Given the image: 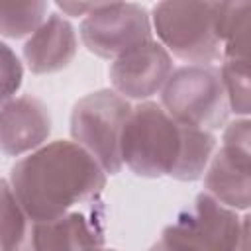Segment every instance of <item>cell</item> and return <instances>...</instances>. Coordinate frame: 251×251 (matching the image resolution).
Returning <instances> with one entry per match:
<instances>
[{
	"instance_id": "cell-8",
	"label": "cell",
	"mask_w": 251,
	"mask_h": 251,
	"mask_svg": "<svg viewBox=\"0 0 251 251\" xmlns=\"http://www.w3.org/2000/svg\"><path fill=\"white\" fill-rule=\"evenodd\" d=\"M222 147L212 155L206 175L204 188L220 204L231 210H247L251 202V151H249V120L241 118L224 129Z\"/></svg>"
},
{
	"instance_id": "cell-7",
	"label": "cell",
	"mask_w": 251,
	"mask_h": 251,
	"mask_svg": "<svg viewBox=\"0 0 251 251\" xmlns=\"http://www.w3.org/2000/svg\"><path fill=\"white\" fill-rule=\"evenodd\" d=\"M151 18L141 4H96L80 24L84 47L104 59H116L135 45L151 41Z\"/></svg>"
},
{
	"instance_id": "cell-5",
	"label": "cell",
	"mask_w": 251,
	"mask_h": 251,
	"mask_svg": "<svg viewBox=\"0 0 251 251\" xmlns=\"http://www.w3.org/2000/svg\"><path fill=\"white\" fill-rule=\"evenodd\" d=\"M131 106L114 90H96L82 96L71 112V135L106 175L122 171L120 137Z\"/></svg>"
},
{
	"instance_id": "cell-16",
	"label": "cell",
	"mask_w": 251,
	"mask_h": 251,
	"mask_svg": "<svg viewBox=\"0 0 251 251\" xmlns=\"http://www.w3.org/2000/svg\"><path fill=\"white\" fill-rule=\"evenodd\" d=\"M220 78L227 98V108L237 116L249 114V59H224Z\"/></svg>"
},
{
	"instance_id": "cell-13",
	"label": "cell",
	"mask_w": 251,
	"mask_h": 251,
	"mask_svg": "<svg viewBox=\"0 0 251 251\" xmlns=\"http://www.w3.org/2000/svg\"><path fill=\"white\" fill-rule=\"evenodd\" d=\"M249 2H216V33L224 59H247Z\"/></svg>"
},
{
	"instance_id": "cell-3",
	"label": "cell",
	"mask_w": 251,
	"mask_h": 251,
	"mask_svg": "<svg viewBox=\"0 0 251 251\" xmlns=\"http://www.w3.org/2000/svg\"><path fill=\"white\" fill-rule=\"evenodd\" d=\"M151 20L161 45L175 57L190 65H208L222 57L216 2H159Z\"/></svg>"
},
{
	"instance_id": "cell-15",
	"label": "cell",
	"mask_w": 251,
	"mask_h": 251,
	"mask_svg": "<svg viewBox=\"0 0 251 251\" xmlns=\"http://www.w3.org/2000/svg\"><path fill=\"white\" fill-rule=\"evenodd\" d=\"M47 2H0V35L20 39L31 35L45 20Z\"/></svg>"
},
{
	"instance_id": "cell-9",
	"label": "cell",
	"mask_w": 251,
	"mask_h": 251,
	"mask_svg": "<svg viewBox=\"0 0 251 251\" xmlns=\"http://www.w3.org/2000/svg\"><path fill=\"white\" fill-rule=\"evenodd\" d=\"M173 73L169 51L157 41H145L116 57L110 65V82L122 98L143 100L157 94Z\"/></svg>"
},
{
	"instance_id": "cell-20",
	"label": "cell",
	"mask_w": 251,
	"mask_h": 251,
	"mask_svg": "<svg viewBox=\"0 0 251 251\" xmlns=\"http://www.w3.org/2000/svg\"><path fill=\"white\" fill-rule=\"evenodd\" d=\"M149 251H173V249H169V247H167V245H165V243L159 239V241H157V243H155V245H153Z\"/></svg>"
},
{
	"instance_id": "cell-14",
	"label": "cell",
	"mask_w": 251,
	"mask_h": 251,
	"mask_svg": "<svg viewBox=\"0 0 251 251\" xmlns=\"http://www.w3.org/2000/svg\"><path fill=\"white\" fill-rule=\"evenodd\" d=\"M27 233V216L10 182L0 178V251H20Z\"/></svg>"
},
{
	"instance_id": "cell-11",
	"label": "cell",
	"mask_w": 251,
	"mask_h": 251,
	"mask_svg": "<svg viewBox=\"0 0 251 251\" xmlns=\"http://www.w3.org/2000/svg\"><path fill=\"white\" fill-rule=\"evenodd\" d=\"M27 237V251H100L104 245L100 224L82 212H67L49 222H35Z\"/></svg>"
},
{
	"instance_id": "cell-21",
	"label": "cell",
	"mask_w": 251,
	"mask_h": 251,
	"mask_svg": "<svg viewBox=\"0 0 251 251\" xmlns=\"http://www.w3.org/2000/svg\"><path fill=\"white\" fill-rule=\"evenodd\" d=\"M20 251H27V249H20Z\"/></svg>"
},
{
	"instance_id": "cell-12",
	"label": "cell",
	"mask_w": 251,
	"mask_h": 251,
	"mask_svg": "<svg viewBox=\"0 0 251 251\" xmlns=\"http://www.w3.org/2000/svg\"><path fill=\"white\" fill-rule=\"evenodd\" d=\"M76 33L69 20L51 14L29 35L24 45V59L31 73L49 75L63 71L76 55Z\"/></svg>"
},
{
	"instance_id": "cell-19",
	"label": "cell",
	"mask_w": 251,
	"mask_h": 251,
	"mask_svg": "<svg viewBox=\"0 0 251 251\" xmlns=\"http://www.w3.org/2000/svg\"><path fill=\"white\" fill-rule=\"evenodd\" d=\"M235 251H249V220L245 222V226L241 229V237H239V243H237Z\"/></svg>"
},
{
	"instance_id": "cell-18",
	"label": "cell",
	"mask_w": 251,
	"mask_h": 251,
	"mask_svg": "<svg viewBox=\"0 0 251 251\" xmlns=\"http://www.w3.org/2000/svg\"><path fill=\"white\" fill-rule=\"evenodd\" d=\"M63 12H69V16H86L96 4H71V2H59L57 4Z\"/></svg>"
},
{
	"instance_id": "cell-4",
	"label": "cell",
	"mask_w": 251,
	"mask_h": 251,
	"mask_svg": "<svg viewBox=\"0 0 251 251\" xmlns=\"http://www.w3.org/2000/svg\"><path fill=\"white\" fill-rule=\"evenodd\" d=\"M163 110L178 124L218 129L227 118V98L220 71L212 65H186L171 73L161 88Z\"/></svg>"
},
{
	"instance_id": "cell-10",
	"label": "cell",
	"mask_w": 251,
	"mask_h": 251,
	"mask_svg": "<svg viewBox=\"0 0 251 251\" xmlns=\"http://www.w3.org/2000/svg\"><path fill=\"white\" fill-rule=\"evenodd\" d=\"M51 133V114L35 96H18L0 108V151L20 157L39 149Z\"/></svg>"
},
{
	"instance_id": "cell-1",
	"label": "cell",
	"mask_w": 251,
	"mask_h": 251,
	"mask_svg": "<svg viewBox=\"0 0 251 251\" xmlns=\"http://www.w3.org/2000/svg\"><path fill=\"white\" fill-rule=\"evenodd\" d=\"M10 186L35 224L94 200L106 186V173L80 145L57 139L20 159L10 171Z\"/></svg>"
},
{
	"instance_id": "cell-6",
	"label": "cell",
	"mask_w": 251,
	"mask_h": 251,
	"mask_svg": "<svg viewBox=\"0 0 251 251\" xmlns=\"http://www.w3.org/2000/svg\"><path fill=\"white\" fill-rule=\"evenodd\" d=\"M247 220L202 192L163 229L161 241L173 251H235Z\"/></svg>"
},
{
	"instance_id": "cell-17",
	"label": "cell",
	"mask_w": 251,
	"mask_h": 251,
	"mask_svg": "<svg viewBox=\"0 0 251 251\" xmlns=\"http://www.w3.org/2000/svg\"><path fill=\"white\" fill-rule=\"evenodd\" d=\"M24 78V69L18 59V55L0 41V108L14 98V94L20 90Z\"/></svg>"
},
{
	"instance_id": "cell-2",
	"label": "cell",
	"mask_w": 251,
	"mask_h": 251,
	"mask_svg": "<svg viewBox=\"0 0 251 251\" xmlns=\"http://www.w3.org/2000/svg\"><path fill=\"white\" fill-rule=\"evenodd\" d=\"M216 147L212 131L175 122L157 102L131 108L120 137L122 165L147 178L173 176L196 180L204 175Z\"/></svg>"
}]
</instances>
